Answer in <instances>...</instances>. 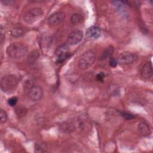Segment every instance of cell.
Instances as JSON below:
<instances>
[{
	"mask_svg": "<svg viewBox=\"0 0 153 153\" xmlns=\"http://www.w3.org/2000/svg\"><path fill=\"white\" fill-rule=\"evenodd\" d=\"M152 65L151 62H146L142 68L140 74L141 76L145 79H149L152 75Z\"/></svg>",
	"mask_w": 153,
	"mask_h": 153,
	"instance_id": "30bf717a",
	"label": "cell"
},
{
	"mask_svg": "<svg viewBox=\"0 0 153 153\" xmlns=\"http://www.w3.org/2000/svg\"><path fill=\"white\" fill-rule=\"evenodd\" d=\"M83 32L80 30H75L71 32L67 38L68 44L70 45L78 44L82 39Z\"/></svg>",
	"mask_w": 153,
	"mask_h": 153,
	"instance_id": "52a82bcc",
	"label": "cell"
},
{
	"mask_svg": "<svg viewBox=\"0 0 153 153\" xmlns=\"http://www.w3.org/2000/svg\"><path fill=\"white\" fill-rule=\"evenodd\" d=\"M114 51V47L112 46H109L103 51V54H102V55L100 57V59L101 60H104L105 59H107V58L111 57L113 54Z\"/></svg>",
	"mask_w": 153,
	"mask_h": 153,
	"instance_id": "9a60e30c",
	"label": "cell"
},
{
	"mask_svg": "<svg viewBox=\"0 0 153 153\" xmlns=\"http://www.w3.org/2000/svg\"><path fill=\"white\" fill-rule=\"evenodd\" d=\"M96 57L94 54L91 51L84 52L79 57L78 65L79 69L85 70L91 67L95 62Z\"/></svg>",
	"mask_w": 153,
	"mask_h": 153,
	"instance_id": "3957f363",
	"label": "cell"
},
{
	"mask_svg": "<svg viewBox=\"0 0 153 153\" xmlns=\"http://www.w3.org/2000/svg\"><path fill=\"white\" fill-rule=\"evenodd\" d=\"M65 19V14L62 11H57L52 14L48 19V23L51 26H55L62 23Z\"/></svg>",
	"mask_w": 153,
	"mask_h": 153,
	"instance_id": "9c48e42d",
	"label": "cell"
},
{
	"mask_svg": "<svg viewBox=\"0 0 153 153\" xmlns=\"http://www.w3.org/2000/svg\"><path fill=\"white\" fill-rule=\"evenodd\" d=\"M15 112L16 115L19 117H22L25 116L27 112V109L24 106H18L16 108Z\"/></svg>",
	"mask_w": 153,
	"mask_h": 153,
	"instance_id": "e0dca14e",
	"label": "cell"
},
{
	"mask_svg": "<svg viewBox=\"0 0 153 153\" xmlns=\"http://www.w3.org/2000/svg\"><path fill=\"white\" fill-rule=\"evenodd\" d=\"M18 99L16 97H11L8 99L7 103L11 106H14L17 104Z\"/></svg>",
	"mask_w": 153,
	"mask_h": 153,
	"instance_id": "ffe728a7",
	"label": "cell"
},
{
	"mask_svg": "<svg viewBox=\"0 0 153 153\" xmlns=\"http://www.w3.org/2000/svg\"><path fill=\"white\" fill-rule=\"evenodd\" d=\"M138 60V56L133 53L125 51L120 54L118 63L121 65H129L135 63Z\"/></svg>",
	"mask_w": 153,
	"mask_h": 153,
	"instance_id": "5b68a950",
	"label": "cell"
},
{
	"mask_svg": "<svg viewBox=\"0 0 153 153\" xmlns=\"http://www.w3.org/2000/svg\"><path fill=\"white\" fill-rule=\"evenodd\" d=\"M121 116L126 120H131L133 118H134V116L133 114H131L130 113L126 112H121Z\"/></svg>",
	"mask_w": 153,
	"mask_h": 153,
	"instance_id": "44dd1931",
	"label": "cell"
},
{
	"mask_svg": "<svg viewBox=\"0 0 153 153\" xmlns=\"http://www.w3.org/2000/svg\"><path fill=\"white\" fill-rule=\"evenodd\" d=\"M84 17L79 14H74L71 17V22L73 25H78L82 22Z\"/></svg>",
	"mask_w": 153,
	"mask_h": 153,
	"instance_id": "4fadbf2b",
	"label": "cell"
},
{
	"mask_svg": "<svg viewBox=\"0 0 153 153\" xmlns=\"http://www.w3.org/2000/svg\"><path fill=\"white\" fill-rule=\"evenodd\" d=\"M0 33H1V44H3L5 36V29H4V27L2 26H1Z\"/></svg>",
	"mask_w": 153,
	"mask_h": 153,
	"instance_id": "cb8c5ba5",
	"label": "cell"
},
{
	"mask_svg": "<svg viewBox=\"0 0 153 153\" xmlns=\"http://www.w3.org/2000/svg\"><path fill=\"white\" fill-rule=\"evenodd\" d=\"M109 65L112 68H115L118 65V60L114 58H111L109 62Z\"/></svg>",
	"mask_w": 153,
	"mask_h": 153,
	"instance_id": "7402d4cb",
	"label": "cell"
},
{
	"mask_svg": "<svg viewBox=\"0 0 153 153\" xmlns=\"http://www.w3.org/2000/svg\"><path fill=\"white\" fill-rule=\"evenodd\" d=\"M137 130L143 136H148L151 133V129L149 125L145 122H140L138 124Z\"/></svg>",
	"mask_w": 153,
	"mask_h": 153,
	"instance_id": "7c38bea8",
	"label": "cell"
},
{
	"mask_svg": "<svg viewBox=\"0 0 153 153\" xmlns=\"http://www.w3.org/2000/svg\"><path fill=\"white\" fill-rule=\"evenodd\" d=\"M43 96V90L42 88L38 85L32 86L29 92V97L30 100L34 102L39 100Z\"/></svg>",
	"mask_w": 153,
	"mask_h": 153,
	"instance_id": "ba28073f",
	"label": "cell"
},
{
	"mask_svg": "<svg viewBox=\"0 0 153 153\" xmlns=\"http://www.w3.org/2000/svg\"><path fill=\"white\" fill-rule=\"evenodd\" d=\"M20 81L19 75L9 74L4 76L1 80V88L4 93H10L14 91Z\"/></svg>",
	"mask_w": 153,
	"mask_h": 153,
	"instance_id": "6da1fadb",
	"label": "cell"
},
{
	"mask_svg": "<svg viewBox=\"0 0 153 153\" xmlns=\"http://www.w3.org/2000/svg\"><path fill=\"white\" fill-rule=\"evenodd\" d=\"M7 115L5 111H4L3 109H1L0 110V123L1 124L5 123L7 121Z\"/></svg>",
	"mask_w": 153,
	"mask_h": 153,
	"instance_id": "d6986e66",
	"label": "cell"
},
{
	"mask_svg": "<svg viewBox=\"0 0 153 153\" xmlns=\"http://www.w3.org/2000/svg\"><path fill=\"white\" fill-rule=\"evenodd\" d=\"M39 54L38 51L36 50L32 51L28 55L27 62L29 63L34 62L35 60L38 59V58L39 57Z\"/></svg>",
	"mask_w": 153,
	"mask_h": 153,
	"instance_id": "2e32d148",
	"label": "cell"
},
{
	"mask_svg": "<svg viewBox=\"0 0 153 153\" xmlns=\"http://www.w3.org/2000/svg\"><path fill=\"white\" fill-rule=\"evenodd\" d=\"M47 148L46 145L44 143H38L35 145V152H45V149Z\"/></svg>",
	"mask_w": 153,
	"mask_h": 153,
	"instance_id": "ac0fdd59",
	"label": "cell"
},
{
	"mask_svg": "<svg viewBox=\"0 0 153 153\" xmlns=\"http://www.w3.org/2000/svg\"><path fill=\"white\" fill-rule=\"evenodd\" d=\"M11 35L14 38H20L25 34V31L22 28L16 27L12 29L11 32Z\"/></svg>",
	"mask_w": 153,
	"mask_h": 153,
	"instance_id": "5bb4252c",
	"label": "cell"
},
{
	"mask_svg": "<svg viewBox=\"0 0 153 153\" xmlns=\"http://www.w3.org/2000/svg\"><path fill=\"white\" fill-rule=\"evenodd\" d=\"M43 16V11L40 8L35 7L29 10L24 15L25 22L29 24L32 25L35 22L39 20Z\"/></svg>",
	"mask_w": 153,
	"mask_h": 153,
	"instance_id": "277c9868",
	"label": "cell"
},
{
	"mask_svg": "<svg viewBox=\"0 0 153 153\" xmlns=\"http://www.w3.org/2000/svg\"><path fill=\"white\" fill-rule=\"evenodd\" d=\"M26 47L19 42H14L9 45L6 52L8 56L13 59H18L24 57L27 53Z\"/></svg>",
	"mask_w": 153,
	"mask_h": 153,
	"instance_id": "7a4b0ae2",
	"label": "cell"
},
{
	"mask_svg": "<svg viewBox=\"0 0 153 153\" xmlns=\"http://www.w3.org/2000/svg\"><path fill=\"white\" fill-rule=\"evenodd\" d=\"M101 35V29L95 26L89 27L86 32V36L90 39H97Z\"/></svg>",
	"mask_w": 153,
	"mask_h": 153,
	"instance_id": "8fae6325",
	"label": "cell"
},
{
	"mask_svg": "<svg viewBox=\"0 0 153 153\" xmlns=\"http://www.w3.org/2000/svg\"><path fill=\"white\" fill-rule=\"evenodd\" d=\"M57 57V62L63 63L69 56V48L67 44H63L58 47L55 51Z\"/></svg>",
	"mask_w": 153,
	"mask_h": 153,
	"instance_id": "8992f818",
	"label": "cell"
},
{
	"mask_svg": "<svg viewBox=\"0 0 153 153\" xmlns=\"http://www.w3.org/2000/svg\"><path fill=\"white\" fill-rule=\"evenodd\" d=\"M105 76V75L103 72H99V74H97V75L96 76V78H97V79L99 82H103Z\"/></svg>",
	"mask_w": 153,
	"mask_h": 153,
	"instance_id": "603a6c76",
	"label": "cell"
}]
</instances>
